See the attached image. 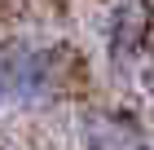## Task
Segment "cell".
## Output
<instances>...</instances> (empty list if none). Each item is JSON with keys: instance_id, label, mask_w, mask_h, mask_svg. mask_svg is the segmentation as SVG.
Segmentation results:
<instances>
[{"instance_id": "1", "label": "cell", "mask_w": 154, "mask_h": 150, "mask_svg": "<svg viewBox=\"0 0 154 150\" xmlns=\"http://www.w3.org/2000/svg\"><path fill=\"white\" fill-rule=\"evenodd\" d=\"M0 71H5V84H9V97L22 106H40L53 97V88H57V62H53V53L40 44H13L9 53H5V62H0Z\"/></svg>"}, {"instance_id": "2", "label": "cell", "mask_w": 154, "mask_h": 150, "mask_svg": "<svg viewBox=\"0 0 154 150\" xmlns=\"http://www.w3.org/2000/svg\"><path fill=\"white\" fill-rule=\"evenodd\" d=\"M84 141H88V150H132V132L123 124H115V119H106V115L88 119Z\"/></svg>"}, {"instance_id": "3", "label": "cell", "mask_w": 154, "mask_h": 150, "mask_svg": "<svg viewBox=\"0 0 154 150\" xmlns=\"http://www.w3.org/2000/svg\"><path fill=\"white\" fill-rule=\"evenodd\" d=\"M9 102V84H5V71H0V106Z\"/></svg>"}, {"instance_id": "4", "label": "cell", "mask_w": 154, "mask_h": 150, "mask_svg": "<svg viewBox=\"0 0 154 150\" xmlns=\"http://www.w3.org/2000/svg\"><path fill=\"white\" fill-rule=\"evenodd\" d=\"M145 49H150V62H154V27H150V35H145Z\"/></svg>"}]
</instances>
